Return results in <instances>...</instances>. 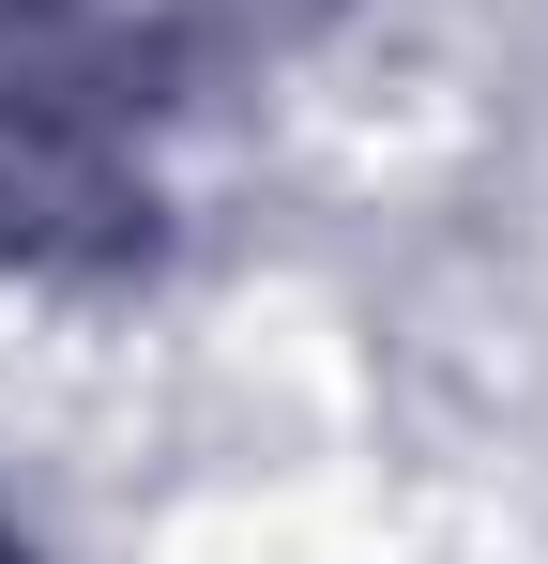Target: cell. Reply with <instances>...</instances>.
I'll list each match as a JSON object with an SVG mask.
<instances>
[{
	"label": "cell",
	"mask_w": 548,
	"mask_h": 564,
	"mask_svg": "<svg viewBox=\"0 0 548 564\" xmlns=\"http://www.w3.org/2000/svg\"><path fill=\"white\" fill-rule=\"evenodd\" d=\"M168 31L138 0H0V260H62L153 198Z\"/></svg>",
	"instance_id": "6da1fadb"
}]
</instances>
